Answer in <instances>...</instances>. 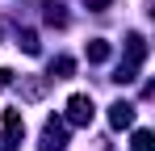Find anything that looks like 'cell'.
<instances>
[{
  "mask_svg": "<svg viewBox=\"0 0 155 151\" xmlns=\"http://www.w3.org/2000/svg\"><path fill=\"white\" fill-rule=\"evenodd\" d=\"M84 4H88L92 13H105V8H109V0H84Z\"/></svg>",
  "mask_w": 155,
  "mask_h": 151,
  "instance_id": "obj_8",
  "label": "cell"
},
{
  "mask_svg": "<svg viewBox=\"0 0 155 151\" xmlns=\"http://www.w3.org/2000/svg\"><path fill=\"white\" fill-rule=\"evenodd\" d=\"M109 126H113V130L134 126V105H130V101H113V105H109Z\"/></svg>",
  "mask_w": 155,
  "mask_h": 151,
  "instance_id": "obj_3",
  "label": "cell"
},
{
  "mask_svg": "<svg viewBox=\"0 0 155 151\" xmlns=\"http://www.w3.org/2000/svg\"><path fill=\"white\" fill-rule=\"evenodd\" d=\"M92 113H97V105H92V97H84V92H76V97L67 101V122H71V126H92Z\"/></svg>",
  "mask_w": 155,
  "mask_h": 151,
  "instance_id": "obj_1",
  "label": "cell"
},
{
  "mask_svg": "<svg viewBox=\"0 0 155 151\" xmlns=\"http://www.w3.org/2000/svg\"><path fill=\"white\" fill-rule=\"evenodd\" d=\"M134 151H155V139H151V130H134Z\"/></svg>",
  "mask_w": 155,
  "mask_h": 151,
  "instance_id": "obj_6",
  "label": "cell"
},
{
  "mask_svg": "<svg viewBox=\"0 0 155 151\" xmlns=\"http://www.w3.org/2000/svg\"><path fill=\"white\" fill-rule=\"evenodd\" d=\"M67 143V122L63 118H46V130H42V151H63Z\"/></svg>",
  "mask_w": 155,
  "mask_h": 151,
  "instance_id": "obj_2",
  "label": "cell"
},
{
  "mask_svg": "<svg viewBox=\"0 0 155 151\" xmlns=\"http://www.w3.org/2000/svg\"><path fill=\"white\" fill-rule=\"evenodd\" d=\"M105 59H109V42L105 38H92L88 42V63H105Z\"/></svg>",
  "mask_w": 155,
  "mask_h": 151,
  "instance_id": "obj_5",
  "label": "cell"
},
{
  "mask_svg": "<svg viewBox=\"0 0 155 151\" xmlns=\"http://www.w3.org/2000/svg\"><path fill=\"white\" fill-rule=\"evenodd\" d=\"M21 46H25V55H38V50H42V46H38V38H34L29 29H25V34H21Z\"/></svg>",
  "mask_w": 155,
  "mask_h": 151,
  "instance_id": "obj_7",
  "label": "cell"
},
{
  "mask_svg": "<svg viewBox=\"0 0 155 151\" xmlns=\"http://www.w3.org/2000/svg\"><path fill=\"white\" fill-rule=\"evenodd\" d=\"M71 72H76V59H67V55L51 59V80H67Z\"/></svg>",
  "mask_w": 155,
  "mask_h": 151,
  "instance_id": "obj_4",
  "label": "cell"
}]
</instances>
